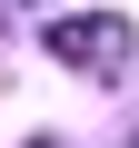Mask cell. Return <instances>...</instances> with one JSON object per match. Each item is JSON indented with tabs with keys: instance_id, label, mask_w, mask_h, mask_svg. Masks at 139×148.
<instances>
[{
	"instance_id": "6da1fadb",
	"label": "cell",
	"mask_w": 139,
	"mask_h": 148,
	"mask_svg": "<svg viewBox=\"0 0 139 148\" xmlns=\"http://www.w3.org/2000/svg\"><path fill=\"white\" fill-rule=\"evenodd\" d=\"M50 59H60V69H90V79H119V69L139 59V30L109 20V10H99V20H60V30H50Z\"/></svg>"
}]
</instances>
